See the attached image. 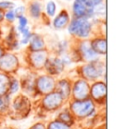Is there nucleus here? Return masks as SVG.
Listing matches in <instances>:
<instances>
[{
  "instance_id": "1a4fd4ad",
  "label": "nucleus",
  "mask_w": 120,
  "mask_h": 129,
  "mask_svg": "<svg viewBox=\"0 0 120 129\" xmlns=\"http://www.w3.org/2000/svg\"><path fill=\"white\" fill-rule=\"evenodd\" d=\"M32 129H44V126L40 124V123H39V124H36L34 127H32Z\"/></svg>"
},
{
  "instance_id": "f257e3e1",
  "label": "nucleus",
  "mask_w": 120,
  "mask_h": 129,
  "mask_svg": "<svg viewBox=\"0 0 120 129\" xmlns=\"http://www.w3.org/2000/svg\"><path fill=\"white\" fill-rule=\"evenodd\" d=\"M69 30L72 34H77L80 37H84L88 34L87 23L80 22V21H74L69 27Z\"/></svg>"
},
{
  "instance_id": "20e7f679",
  "label": "nucleus",
  "mask_w": 120,
  "mask_h": 129,
  "mask_svg": "<svg viewBox=\"0 0 120 129\" xmlns=\"http://www.w3.org/2000/svg\"><path fill=\"white\" fill-rule=\"evenodd\" d=\"M9 107V96H0V112L8 110Z\"/></svg>"
},
{
  "instance_id": "0eeeda50",
  "label": "nucleus",
  "mask_w": 120,
  "mask_h": 129,
  "mask_svg": "<svg viewBox=\"0 0 120 129\" xmlns=\"http://www.w3.org/2000/svg\"><path fill=\"white\" fill-rule=\"evenodd\" d=\"M6 18H7V20H9V21H13L14 18H15V14H14V12H13L12 10H10V11H9V12L6 14Z\"/></svg>"
},
{
  "instance_id": "f03ea898",
  "label": "nucleus",
  "mask_w": 120,
  "mask_h": 129,
  "mask_svg": "<svg viewBox=\"0 0 120 129\" xmlns=\"http://www.w3.org/2000/svg\"><path fill=\"white\" fill-rule=\"evenodd\" d=\"M30 12L33 17H39L40 13V7L38 3H33L30 7Z\"/></svg>"
},
{
  "instance_id": "39448f33",
  "label": "nucleus",
  "mask_w": 120,
  "mask_h": 129,
  "mask_svg": "<svg viewBox=\"0 0 120 129\" xmlns=\"http://www.w3.org/2000/svg\"><path fill=\"white\" fill-rule=\"evenodd\" d=\"M55 5L53 1H50L48 3V6H47V12L50 16H53L55 14Z\"/></svg>"
},
{
  "instance_id": "7ed1b4c3",
  "label": "nucleus",
  "mask_w": 120,
  "mask_h": 129,
  "mask_svg": "<svg viewBox=\"0 0 120 129\" xmlns=\"http://www.w3.org/2000/svg\"><path fill=\"white\" fill-rule=\"evenodd\" d=\"M49 129H70L68 127V124H65V123H61V122H54L50 124L49 126Z\"/></svg>"
},
{
  "instance_id": "423d86ee",
  "label": "nucleus",
  "mask_w": 120,
  "mask_h": 129,
  "mask_svg": "<svg viewBox=\"0 0 120 129\" xmlns=\"http://www.w3.org/2000/svg\"><path fill=\"white\" fill-rule=\"evenodd\" d=\"M19 28H25L26 27V24H27V20H26V17L23 16H21L19 17Z\"/></svg>"
},
{
  "instance_id": "6e6552de",
  "label": "nucleus",
  "mask_w": 120,
  "mask_h": 129,
  "mask_svg": "<svg viewBox=\"0 0 120 129\" xmlns=\"http://www.w3.org/2000/svg\"><path fill=\"white\" fill-rule=\"evenodd\" d=\"M10 6H12V3H10V2H1L0 3V8H10Z\"/></svg>"
}]
</instances>
